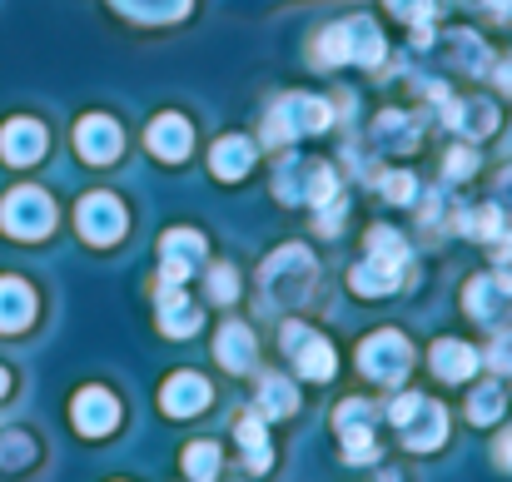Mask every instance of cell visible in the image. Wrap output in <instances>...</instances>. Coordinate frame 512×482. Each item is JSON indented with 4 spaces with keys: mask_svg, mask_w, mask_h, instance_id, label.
Returning a JSON list of instances; mask_svg holds the SVG:
<instances>
[{
    "mask_svg": "<svg viewBox=\"0 0 512 482\" xmlns=\"http://www.w3.org/2000/svg\"><path fill=\"white\" fill-rule=\"evenodd\" d=\"M403 269H408V244H403V234L378 224V229H368V259L353 264V289H358L363 299L388 294V289H398Z\"/></svg>",
    "mask_w": 512,
    "mask_h": 482,
    "instance_id": "obj_1",
    "label": "cell"
},
{
    "mask_svg": "<svg viewBox=\"0 0 512 482\" xmlns=\"http://www.w3.org/2000/svg\"><path fill=\"white\" fill-rule=\"evenodd\" d=\"M329 120H334L329 100H319V95H284L269 110V120H264V145H289L299 135H319V130H329Z\"/></svg>",
    "mask_w": 512,
    "mask_h": 482,
    "instance_id": "obj_2",
    "label": "cell"
},
{
    "mask_svg": "<svg viewBox=\"0 0 512 482\" xmlns=\"http://www.w3.org/2000/svg\"><path fill=\"white\" fill-rule=\"evenodd\" d=\"M343 60H353V65H378L383 60V35L368 15H353V20H343V25L319 35V65H343Z\"/></svg>",
    "mask_w": 512,
    "mask_h": 482,
    "instance_id": "obj_3",
    "label": "cell"
},
{
    "mask_svg": "<svg viewBox=\"0 0 512 482\" xmlns=\"http://www.w3.org/2000/svg\"><path fill=\"white\" fill-rule=\"evenodd\" d=\"M388 418H393V428L403 433V443H408L413 453H428V448H438V443L448 438V413H443L438 403H428L423 393L393 398Z\"/></svg>",
    "mask_w": 512,
    "mask_h": 482,
    "instance_id": "obj_4",
    "label": "cell"
},
{
    "mask_svg": "<svg viewBox=\"0 0 512 482\" xmlns=\"http://www.w3.org/2000/svg\"><path fill=\"white\" fill-rule=\"evenodd\" d=\"M0 229L15 234V239H45L55 229V204L45 189L35 184H20L0 199Z\"/></svg>",
    "mask_w": 512,
    "mask_h": 482,
    "instance_id": "obj_5",
    "label": "cell"
},
{
    "mask_svg": "<svg viewBox=\"0 0 512 482\" xmlns=\"http://www.w3.org/2000/svg\"><path fill=\"white\" fill-rule=\"evenodd\" d=\"M274 194L284 204H334L339 199V179L329 164H304V160H289L279 174H274Z\"/></svg>",
    "mask_w": 512,
    "mask_h": 482,
    "instance_id": "obj_6",
    "label": "cell"
},
{
    "mask_svg": "<svg viewBox=\"0 0 512 482\" xmlns=\"http://www.w3.org/2000/svg\"><path fill=\"white\" fill-rule=\"evenodd\" d=\"M259 279H264V304H299L309 279H314V259L304 249H279L259 269Z\"/></svg>",
    "mask_w": 512,
    "mask_h": 482,
    "instance_id": "obj_7",
    "label": "cell"
},
{
    "mask_svg": "<svg viewBox=\"0 0 512 482\" xmlns=\"http://www.w3.org/2000/svg\"><path fill=\"white\" fill-rule=\"evenodd\" d=\"M408 363H413V348H408V338L393 333V328L373 333V338L358 348V368H363L373 383H403V378H408Z\"/></svg>",
    "mask_w": 512,
    "mask_h": 482,
    "instance_id": "obj_8",
    "label": "cell"
},
{
    "mask_svg": "<svg viewBox=\"0 0 512 482\" xmlns=\"http://www.w3.org/2000/svg\"><path fill=\"white\" fill-rule=\"evenodd\" d=\"M75 224L90 244H120L125 239V204L115 194H85L80 209H75Z\"/></svg>",
    "mask_w": 512,
    "mask_h": 482,
    "instance_id": "obj_9",
    "label": "cell"
},
{
    "mask_svg": "<svg viewBox=\"0 0 512 482\" xmlns=\"http://www.w3.org/2000/svg\"><path fill=\"white\" fill-rule=\"evenodd\" d=\"M334 428H339L348 463H373V458H378V443H373V408H368L363 398H348V403H339Z\"/></svg>",
    "mask_w": 512,
    "mask_h": 482,
    "instance_id": "obj_10",
    "label": "cell"
},
{
    "mask_svg": "<svg viewBox=\"0 0 512 482\" xmlns=\"http://www.w3.org/2000/svg\"><path fill=\"white\" fill-rule=\"evenodd\" d=\"M284 348L294 353V368H299L304 378H314V383L334 378V368H339L334 348H329L319 333H309L304 323H289V328H284Z\"/></svg>",
    "mask_w": 512,
    "mask_h": 482,
    "instance_id": "obj_11",
    "label": "cell"
},
{
    "mask_svg": "<svg viewBox=\"0 0 512 482\" xmlns=\"http://www.w3.org/2000/svg\"><path fill=\"white\" fill-rule=\"evenodd\" d=\"M204 264V239L194 229H170L160 239V284H184Z\"/></svg>",
    "mask_w": 512,
    "mask_h": 482,
    "instance_id": "obj_12",
    "label": "cell"
},
{
    "mask_svg": "<svg viewBox=\"0 0 512 482\" xmlns=\"http://www.w3.org/2000/svg\"><path fill=\"white\" fill-rule=\"evenodd\" d=\"M468 314L483 328H503L512 319V279H498V274L473 279L468 284Z\"/></svg>",
    "mask_w": 512,
    "mask_h": 482,
    "instance_id": "obj_13",
    "label": "cell"
},
{
    "mask_svg": "<svg viewBox=\"0 0 512 482\" xmlns=\"http://www.w3.org/2000/svg\"><path fill=\"white\" fill-rule=\"evenodd\" d=\"M75 150H80V160L110 164V160H120L125 135H120V125H115L110 115H85V120L75 125Z\"/></svg>",
    "mask_w": 512,
    "mask_h": 482,
    "instance_id": "obj_14",
    "label": "cell"
},
{
    "mask_svg": "<svg viewBox=\"0 0 512 482\" xmlns=\"http://www.w3.org/2000/svg\"><path fill=\"white\" fill-rule=\"evenodd\" d=\"M70 418H75V428H80L85 438H105V433L120 423V403H115V393H105V388H85V393L75 398Z\"/></svg>",
    "mask_w": 512,
    "mask_h": 482,
    "instance_id": "obj_15",
    "label": "cell"
},
{
    "mask_svg": "<svg viewBox=\"0 0 512 482\" xmlns=\"http://www.w3.org/2000/svg\"><path fill=\"white\" fill-rule=\"evenodd\" d=\"M160 408H165L170 418L204 413V408H209V383H204L199 373H174L170 383H165V393H160Z\"/></svg>",
    "mask_w": 512,
    "mask_h": 482,
    "instance_id": "obj_16",
    "label": "cell"
},
{
    "mask_svg": "<svg viewBox=\"0 0 512 482\" xmlns=\"http://www.w3.org/2000/svg\"><path fill=\"white\" fill-rule=\"evenodd\" d=\"M145 145H150V155H160V160H184L189 155V145H194V130H189V120L184 115H160L150 130H145Z\"/></svg>",
    "mask_w": 512,
    "mask_h": 482,
    "instance_id": "obj_17",
    "label": "cell"
},
{
    "mask_svg": "<svg viewBox=\"0 0 512 482\" xmlns=\"http://www.w3.org/2000/svg\"><path fill=\"white\" fill-rule=\"evenodd\" d=\"M45 155V130L35 120H10L0 130V160L10 164H35Z\"/></svg>",
    "mask_w": 512,
    "mask_h": 482,
    "instance_id": "obj_18",
    "label": "cell"
},
{
    "mask_svg": "<svg viewBox=\"0 0 512 482\" xmlns=\"http://www.w3.org/2000/svg\"><path fill=\"white\" fill-rule=\"evenodd\" d=\"M155 309H160V328H165L170 338H189V333L199 328V309L179 294V284H160Z\"/></svg>",
    "mask_w": 512,
    "mask_h": 482,
    "instance_id": "obj_19",
    "label": "cell"
},
{
    "mask_svg": "<svg viewBox=\"0 0 512 482\" xmlns=\"http://www.w3.org/2000/svg\"><path fill=\"white\" fill-rule=\"evenodd\" d=\"M478 348H468V343H458V338H438L433 343V373L438 378H448V383H463V378H473L478 373Z\"/></svg>",
    "mask_w": 512,
    "mask_h": 482,
    "instance_id": "obj_20",
    "label": "cell"
},
{
    "mask_svg": "<svg viewBox=\"0 0 512 482\" xmlns=\"http://www.w3.org/2000/svg\"><path fill=\"white\" fill-rule=\"evenodd\" d=\"M214 353H219V363L229 373H249L254 368V333L244 323H224L219 338H214Z\"/></svg>",
    "mask_w": 512,
    "mask_h": 482,
    "instance_id": "obj_21",
    "label": "cell"
},
{
    "mask_svg": "<svg viewBox=\"0 0 512 482\" xmlns=\"http://www.w3.org/2000/svg\"><path fill=\"white\" fill-rule=\"evenodd\" d=\"M35 319V294L20 279H0V333H20Z\"/></svg>",
    "mask_w": 512,
    "mask_h": 482,
    "instance_id": "obj_22",
    "label": "cell"
},
{
    "mask_svg": "<svg viewBox=\"0 0 512 482\" xmlns=\"http://www.w3.org/2000/svg\"><path fill=\"white\" fill-rule=\"evenodd\" d=\"M438 100H443V115H448L453 130H463V135H493L498 110H493L488 100H473V105H458V100H448V95H438Z\"/></svg>",
    "mask_w": 512,
    "mask_h": 482,
    "instance_id": "obj_23",
    "label": "cell"
},
{
    "mask_svg": "<svg viewBox=\"0 0 512 482\" xmlns=\"http://www.w3.org/2000/svg\"><path fill=\"white\" fill-rule=\"evenodd\" d=\"M249 164H254V140H244V135L219 140V145H214V155H209V169H214L219 179H244V174H249Z\"/></svg>",
    "mask_w": 512,
    "mask_h": 482,
    "instance_id": "obj_24",
    "label": "cell"
},
{
    "mask_svg": "<svg viewBox=\"0 0 512 482\" xmlns=\"http://www.w3.org/2000/svg\"><path fill=\"white\" fill-rule=\"evenodd\" d=\"M115 10H125L130 20H155V25H165V20H179V15L189 10V0H115Z\"/></svg>",
    "mask_w": 512,
    "mask_h": 482,
    "instance_id": "obj_25",
    "label": "cell"
},
{
    "mask_svg": "<svg viewBox=\"0 0 512 482\" xmlns=\"http://www.w3.org/2000/svg\"><path fill=\"white\" fill-rule=\"evenodd\" d=\"M259 408H264L269 418H289V413L299 408L294 383H289V378H264V383H259Z\"/></svg>",
    "mask_w": 512,
    "mask_h": 482,
    "instance_id": "obj_26",
    "label": "cell"
},
{
    "mask_svg": "<svg viewBox=\"0 0 512 482\" xmlns=\"http://www.w3.org/2000/svg\"><path fill=\"white\" fill-rule=\"evenodd\" d=\"M239 443H244V463H249L254 473H264L274 453H269V438H264V423H259V418H244V423H239Z\"/></svg>",
    "mask_w": 512,
    "mask_h": 482,
    "instance_id": "obj_27",
    "label": "cell"
},
{
    "mask_svg": "<svg viewBox=\"0 0 512 482\" xmlns=\"http://www.w3.org/2000/svg\"><path fill=\"white\" fill-rule=\"evenodd\" d=\"M184 473L194 482H214L219 478V448L214 443H194V448H184Z\"/></svg>",
    "mask_w": 512,
    "mask_h": 482,
    "instance_id": "obj_28",
    "label": "cell"
},
{
    "mask_svg": "<svg viewBox=\"0 0 512 482\" xmlns=\"http://www.w3.org/2000/svg\"><path fill=\"white\" fill-rule=\"evenodd\" d=\"M388 10L418 30V40H428V20H433V0H388Z\"/></svg>",
    "mask_w": 512,
    "mask_h": 482,
    "instance_id": "obj_29",
    "label": "cell"
},
{
    "mask_svg": "<svg viewBox=\"0 0 512 482\" xmlns=\"http://www.w3.org/2000/svg\"><path fill=\"white\" fill-rule=\"evenodd\" d=\"M498 413H503V388H478L473 393V403H468V418L473 423H498Z\"/></svg>",
    "mask_w": 512,
    "mask_h": 482,
    "instance_id": "obj_30",
    "label": "cell"
},
{
    "mask_svg": "<svg viewBox=\"0 0 512 482\" xmlns=\"http://www.w3.org/2000/svg\"><path fill=\"white\" fill-rule=\"evenodd\" d=\"M209 299H214V304H234V299H239V274H234L229 264L209 269Z\"/></svg>",
    "mask_w": 512,
    "mask_h": 482,
    "instance_id": "obj_31",
    "label": "cell"
},
{
    "mask_svg": "<svg viewBox=\"0 0 512 482\" xmlns=\"http://www.w3.org/2000/svg\"><path fill=\"white\" fill-rule=\"evenodd\" d=\"M378 189H383L393 204H413V199H418V184H413V174H403V169L383 174V179H378Z\"/></svg>",
    "mask_w": 512,
    "mask_h": 482,
    "instance_id": "obj_32",
    "label": "cell"
},
{
    "mask_svg": "<svg viewBox=\"0 0 512 482\" xmlns=\"http://www.w3.org/2000/svg\"><path fill=\"white\" fill-rule=\"evenodd\" d=\"M473 169H478V155H473V150H453V155H448V174H453V179H463V174H473Z\"/></svg>",
    "mask_w": 512,
    "mask_h": 482,
    "instance_id": "obj_33",
    "label": "cell"
},
{
    "mask_svg": "<svg viewBox=\"0 0 512 482\" xmlns=\"http://www.w3.org/2000/svg\"><path fill=\"white\" fill-rule=\"evenodd\" d=\"M498 463H508V468H512V438H503V443H498Z\"/></svg>",
    "mask_w": 512,
    "mask_h": 482,
    "instance_id": "obj_34",
    "label": "cell"
},
{
    "mask_svg": "<svg viewBox=\"0 0 512 482\" xmlns=\"http://www.w3.org/2000/svg\"><path fill=\"white\" fill-rule=\"evenodd\" d=\"M488 10H498V15H512V0H488Z\"/></svg>",
    "mask_w": 512,
    "mask_h": 482,
    "instance_id": "obj_35",
    "label": "cell"
},
{
    "mask_svg": "<svg viewBox=\"0 0 512 482\" xmlns=\"http://www.w3.org/2000/svg\"><path fill=\"white\" fill-rule=\"evenodd\" d=\"M5 388H10V373H5V368H0V398H5Z\"/></svg>",
    "mask_w": 512,
    "mask_h": 482,
    "instance_id": "obj_36",
    "label": "cell"
}]
</instances>
